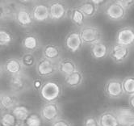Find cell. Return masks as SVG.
<instances>
[{
    "label": "cell",
    "mask_w": 134,
    "mask_h": 126,
    "mask_svg": "<svg viewBox=\"0 0 134 126\" xmlns=\"http://www.w3.org/2000/svg\"><path fill=\"white\" fill-rule=\"evenodd\" d=\"M128 12L120 0L108 1L103 5V13L111 21L118 22L124 20L126 18Z\"/></svg>",
    "instance_id": "4"
},
{
    "label": "cell",
    "mask_w": 134,
    "mask_h": 126,
    "mask_svg": "<svg viewBox=\"0 0 134 126\" xmlns=\"http://www.w3.org/2000/svg\"><path fill=\"white\" fill-rule=\"evenodd\" d=\"M123 89L124 95L131 96L134 95V75L127 76L123 79Z\"/></svg>",
    "instance_id": "30"
},
{
    "label": "cell",
    "mask_w": 134,
    "mask_h": 126,
    "mask_svg": "<svg viewBox=\"0 0 134 126\" xmlns=\"http://www.w3.org/2000/svg\"><path fill=\"white\" fill-rule=\"evenodd\" d=\"M20 59L25 69H30L33 66H36L38 61L36 59V55L33 53H24L21 56Z\"/></svg>",
    "instance_id": "29"
},
{
    "label": "cell",
    "mask_w": 134,
    "mask_h": 126,
    "mask_svg": "<svg viewBox=\"0 0 134 126\" xmlns=\"http://www.w3.org/2000/svg\"><path fill=\"white\" fill-rule=\"evenodd\" d=\"M26 126H43L44 123L40 114L36 112H32L30 116L24 121Z\"/></svg>",
    "instance_id": "31"
},
{
    "label": "cell",
    "mask_w": 134,
    "mask_h": 126,
    "mask_svg": "<svg viewBox=\"0 0 134 126\" xmlns=\"http://www.w3.org/2000/svg\"><path fill=\"white\" fill-rule=\"evenodd\" d=\"M50 11V20L52 22H61L68 18V12L70 7L62 0H53L49 2Z\"/></svg>",
    "instance_id": "8"
},
{
    "label": "cell",
    "mask_w": 134,
    "mask_h": 126,
    "mask_svg": "<svg viewBox=\"0 0 134 126\" xmlns=\"http://www.w3.org/2000/svg\"><path fill=\"white\" fill-rule=\"evenodd\" d=\"M32 88V79L26 73L11 77L9 79V89L12 92L19 96L29 91Z\"/></svg>",
    "instance_id": "3"
},
{
    "label": "cell",
    "mask_w": 134,
    "mask_h": 126,
    "mask_svg": "<svg viewBox=\"0 0 134 126\" xmlns=\"http://www.w3.org/2000/svg\"><path fill=\"white\" fill-rule=\"evenodd\" d=\"M57 64L58 62L47 59L44 57H40L35 66L37 76L43 79L52 78L58 72Z\"/></svg>",
    "instance_id": "7"
},
{
    "label": "cell",
    "mask_w": 134,
    "mask_h": 126,
    "mask_svg": "<svg viewBox=\"0 0 134 126\" xmlns=\"http://www.w3.org/2000/svg\"><path fill=\"white\" fill-rule=\"evenodd\" d=\"M129 126H134V123H133V124H130Z\"/></svg>",
    "instance_id": "37"
},
{
    "label": "cell",
    "mask_w": 134,
    "mask_h": 126,
    "mask_svg": "<svg viewBox=\"0 0 134 126\" xmlns=\"http://www.w3.org/2000/svg\"><path fill=\"white\" fill-rule=\"evenodd\" d=\"M68 18L75 26L80 28L85 25L86 19H87L84 13L77 5L70 7L68 12Z\"/></svg>",
    "instance_id": "24"
},
{
    "label": "cell",
    "mask_w": 134,
    "mask_h": 126,
    "mask_svg": "<svg viewBox=\"0 0 134 126\" xmlns=\"http://www.w3.org/2000/svg\"><path fill=\"white\" fill-rule=\"evenodd\" d=\"M100 126H120L118 117L113 109H107L98 116Z\"/></svg>",
    "instance_id": "21"
},
{
    "label": "cell",
    "mask_w": 134,
    "mask_h": 126,
    "mask_svg": "<svg viewBox=\"0 0 134 126\" xmlns=\"http://www.w3.org/2000/svg\"><path fill=\"white\" fill-rule=\"evenodd\" d=\"M18 120L12 112H1L0 126H15Z\"/></svg>",
    "instance_id": "28"
},
{
    "label": "cell",
    "mask_w": 134,
    "mask_h": 126,
    "mask_svg": "<svg viewBox=\"0 0 134 126\" xmlns=\"http://www.w3.org/2000/svg\"><path fill=\"white\" fill-rule=\"evenodd\" d=\"M63 86L55 79L44 80L41 89L38 91L39 97L44 103L57 102L62 96Z\"/></svg>",
    "instance_id": "1"
},
{
    "label": "cell",
    "mask_w": 134,
    "mask_h": 126,
    "mask_svg": "<svg viewBox=\"0 0 134 126\" xmlns=\"http://www.w3.org/2000/svg\"><path fill=\"white\" fill-rule=\"evenodd\" d=\"M110 46L111 45L104 40L91 46L90 50L91 57L97 61L106 59L110 53Z\"/></svg>",
    "instance_id": "17"
},
{
    "label": "cell",
    "mask_w": 134,
    "mask_h": 126,
    "mask_svg": "<svg viewBox=\"0 0 134 126\" xmlns=\"http://www.w3.org/2000/svg\"><path fill=\"white\" fill-rule=\"evenodd\" d=\"M128 104H129V108L134 111V95H132L131 96H129V98H128Z\"/></svg>",
    "instance_id": "36"
},
{
    "label": "cell",
    "mask_w": 134,
    "mask_h": 126,
    "mask_svg": "<svg viewBox=\"0 0 134 126\" xmlns=\"http://www.w3.org/2000/svg\"><path fill=\"white\" fill-rule=\"evenodd\" d=\"M84 44L82 41V38L79 31H71L66 35L64 40V46L66 50L75 53L82 50Z\"/></svg>",
    "instance_id": "14"
},
{
    "label": "cell",
    "mask_w": 134,
    "mask_h": 126,
    "mask_svg": "<svg viewBox=\"0 0 134 126\" xmlns=\"http://www.w3.org/2000/svg\"><path fill=\"white\" fill-rule=\"evenodd\" d=\"M85 80L83 73L78 70L73 74L64 78V84L66 87L70 89H77L82 85Z\"/></svg>",
    "instance_id": "23"
},
{
    "label": "cell",
    "mask_w": 134,
    "mask_h": 126,
    "mask_svg": "<svg viewBox=\"0 0 134 126\" xmlns=\"http://www.w3.org/2000/svg\"><path fill=\"white\" fill-rule=\"evenodd\" d=\"M15 41V34L10 28L4 26L0 28V46L2 48L11 46Z\"/></svg>",
    "instance_id": "26"
},
{
    "label": "cell",
    "mask_w": 134,
    "mask_h": 126,
    "mask_svg": "<svg viewBox=\"0 0 134 126\" xmlns=\"http://www.w3.org/2000/svg\"><path fill=\"white\" fill-rule=\"evenodd\" d=\"M19 7L16 10L14 21L21 28H27L34 25L36 23L33 19L32 7H29V4H33L34 2L30 1H22L18 2Z\"/></svg>",
    "instance_id": "2"
},
{
    "label": "cell",
    "mask_w": 134,
    "mask_h": 126,
    "mask_svg": "<svg viewBox=\"0 0 134 126\" xmlns=\"http://www.w3.org/2000/svg\"><path fill=\"white\" fill-rule=\"evenodd\" d=\"M2 74H5L9 77H13L25 73V68L22 63L20 57H8L2 63Z\"/></svg>",
    "instance_id": "9"
},
{
    "label": "cell",
    "mask_w": 134,
    "mask_h": 126,
    "mask_svg": "<svg viewBox=\"0 0 134 126\" xmlns=\"http://www.w3.org/2000/svg\"><path fill=\"white\" fill-rule=\"evenodd\" d=\"M51 126H74V125L69 120L62 117L59 120H56L54 123H53Z\"/></svg>",
    "instance_id": "34"
},
{
    "label": "cell",
    "mask_w": 134,
    "mask_h": 126,
    "mask_svg": "<svg viewBox=\"0 0 134 126\" xmlns=\"http://www.w3.org/2000/svg\"><path fill=\"white\" fill-rule=\"evenodd\" d=\"M19 7L18 2L12 1H2L0 3V8H1V20H9V19H13L16 10Z\"/></svg>",
    "instance_id": "20"
},
{
    "label": "cell",
    "mask_w": 134,
    "mask_h": 126,
    "mask_svg": "<svg viewBox=\"0 0 134 126\" xmlns=\"http://www.w3.org/2000/svg\"><path fill=\"white\" fill-rule=\"evenodd\" d=\"M42 47L41 41L36 33L28 32L22 39V48L25 53H35Z\"/></svg>",
    "instance_id": "16"
},
{
    "label": "cell",
    "mask_w": 134,
    "mask_h": 126,
    "mask_svg": "<svg viewBox=\"0 0 134 126\" xmlns=\"http://www.w3.org/2000/svg\"><path fill=\"white\" fill-rule=\"evenodd\" d=\"M130 48L114 42L110 46L109 57L115 63L120 64L128 60L130 56Z\"/></svg>",
    "instance_id": "12"
},
{
    "label": "cell",
    "mask_w": 134,
    "mask_h": 126,
    "mask_svg": "<svg viewBox=\"0 0 134 126\" xmlns=\"http://www.w3.org/2000/svg\"><path fill=\"white\" fill-rule=\"evenodd\" d=\"M104 93L111 100H119L124 95L123 80L117 78L108 79L104 84Z\"/></svg>",
    "instance_id": "10"
},
{
    "label": "cell",
    "mask_w": 134,
    "mask_h": 126,
    "mask_svg": "<svg viewBox=\"0 0 134 126\" xmlns=\"http://www.w3.org/2000/svg\"><path fill=\"white\" fill-rule=\"evenodd\" d=\"M57 68H58V73H60L64 78L79 70L77 63L69 57L62 58L57 64Z\"/></svg>",
    "instance_id": "22"
},
{
    "label": "cell",
    "mask_w": 134,
    "mask_h": 126,
    "mask_svg": "<svg viewBox=\"0 0 134 126\" xmlns=\"http://www.w3.org/2000/svg\"><path fill=\"white\" fill-rule=\"evenodd\" d=\"M40 115L44 123L52 124L56 120L62 118V105L58 101L52 103H44L40 109Z\"/></svg>",
    "instance_id": "5"
},
{
    "label": "cell",
    "mask_w": 134,
    "mask_h": 126,
    "mask_svg": "<svg viewBox=\"0 0 134 126\" xmlns=\"http://www.w3.org/2000/svg\"><path fill=\"white\" fill-rule=\"evenodd\" d=\"M116 114L120 126H129L134 123V111L129 107H119L112 108Z\"/></svg>",
    "instance_id": "18"
},
{
    "label": "cell",
    "mask_w": 134,
    "mask_h": 126,
    "mask_svg": "<svg viewBox=\"0 0 134 126\" xmlns=\"http://www.w3.org/2000/svg\"><path fill=\"white\" fill-rule=\"evenodd\" d=\"M12 112L15 115V116L18 120L25 121L32 112L31 111V108L26 103L20 102L12 111Z\"/></svg>",
    "instance_id": "27"
},
{
    "label": "cell",
    "mask_w": 134,
    "mask_h": 126,
    "mask_svg": "<svg viewBox=\"0 0 134 126\" xmlns=\"http://www.w3.org/2000/svg\"><path fill=\"white\" fill-rule=\"evenodd\" d=\"M82 126H100L98 116L94 115L86 116L82 120Z\"/></svg>",
    "instance_id": "32"
},
{
    "label": "cell",
    "mask_w": 134,
    "mask_h": 126,
    "mask_svg": "<svg viewBox=\"0 0 134 126\" xmlns=\"http://www.w3.org/2000/svg\"><path fill=\"white\" fill-rule=\"evenodd\" d=\"M84 13L87 19H92L97 15L99 7L94 3V1L87 0V1H82L77 5Z\"/></svg>",
    "instance_id": "25"
},
{
    "label": "cell",
    "mask_w": 134,
    "mask_h": 126,
    "mask_svg": "<svg viewBox=\"0 0 134 126\" xmlns=\"http://www.w3.org/2000/svg\"><path fill=\"white\" fill-rule=\"evenodd\" d=\"M62 48L57 44L49 43L44 45L42 48V57L47 58V59L58 62L62 59Z\"/></svg>",
    "instance_id": "19"
},
{
    "label": "cell",
    "mask_w": 134,
    "mask_h": 126,
    "mask_svg": "<svg viewBox=\"0 0 134 126\" xmlns=\"http://www.w3.org/2000/svg\"><path fill=\"white\" fill-rule=\"evenodd\" d=\"M120 1L128 12H129L132 8L134 7V1H132V0H120Z\"/></svg>",
    "instance_id": "35"
},
{
    "label": "cell",
    "mask_w": 134,
    "mask_h": 126,
    "mask_svg": "<svg viewBox=\"0 0 134 126\" xmlns=\"http://www.w3.org/2000/svg\"><path fill=\"white\" fill-rule=\"evenodd\" d=\"M44 83V80L41 79V78L40 77L34 78V79H32V88L35 91H39L41 89Z\"/></svg>",
    "instance_id": "33"
},
{
    "label": "cell",
    "mask_w": 134,
    "mask_h": 126,
    "mask_svg": "<svg viewBox=\"0 0 134 126\" xmlns=\"http://www.w3.org/2000/svg\"><path fill=\"white\" fill-rule=\"evenodd\" d=\"M32 13L36 24H43L51 21L49 2H35L32 7Z\"/></svg>",
    "instance_id": "11"
},
{
    "label": "cell",
    "mask_w": 134,
    "mask_h": 126,
    "mask_svg": "<svg viewBox=\"0 0 134 126\" xmlns=\"http://www.w3.org/2000/svg\"><path fill=\"white\" fill-rule=\"evenodd\" d=\"M79 33L84 45L92 46L103 40L101 29L94 25L85 24L79 29Z\"/></svg>",
    "instance_id": "6"
},
{
    "label": "cell",
    "mask_w": 134,
    "mask_h": 126,
    "mask_svg": "<svg viewBox=\"0 0 134 126\" xmlns=\"http://www.w3.org/2000/svg\"><path fill=\"white\" fill-rule=\"evenodd\" d=\"M116 42L126 47H132L134 45V28L129 25L124 26L120 28L116 34Z\"/></svg>",
    "instance_id": "15"
},
{
    "label": "cell",
    "mask_w": 134,
    "mask_h": 126,
    "mask_svg": "<svg viewBox=\"0 0 134 126\" xmlns=\"http://www.w3.org/2000/svg\"><path fill=\"white\" fill-rule=\"evenodd\" d=\"M20 103L19 95L11 91H3L0 95L1 112H12Z\"/></svg>",
    "instance_id": "13"
}]
</instances>
